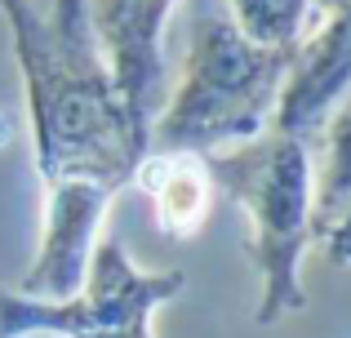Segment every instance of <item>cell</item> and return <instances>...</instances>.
<instances>
[{"mask_svg": "<svg viewBox=\"0 0 351 338\" xmlns=\"http://www.w3.org/2000/svg\"><path fill=\"white\" fill-rule=\"evenodd\" d=\"M311 5L316 0H227L232 23L267 49H293L311 23Z\"/></svg>", "mask_w": 351, "mask_h": 338, "instance_id": "30bf717a", "label": "cell"}, {"mask_svg": "<svg viewBox=\"0 0 351 338\" xmlns=\"http://www.w3.org/2000/svg\"><path fill=\"white\" fill-rule=\"evenodd\" d=\"M18 338H58V334H18Z\"/></svg>", "mask_w": 351, "mask_h": 338, "instance_id": "4fadbf2b", "label": "cell"}, {"mask_svg": "<svg viewBox=\"0 0 351 338\" xmlns=\"http://www.w3.org/2000/svg\"><path fill=\"white\" fill-rule=\"evenodd\" d=\"M134 178L143 182V191L152 196L156 223H160L165 236L191 241V236L205 227L209 191H214L205 156H196V152H147V156L138 160Z\"/></svg>", "mask_w": 351, "mask_h": 338, "instance_id": "ba28073f", "label": "cell"}, {"mask_svg": "<svg viewBox=\"0 0 351 338\" xmlns=\"http://www.w3.org/2000/svg\"><path fill=\"white\" fill-rule=\"evenodd\" d=\"M27 85L40 178H134L147 138L129 121L89 27V0H18L5 14Z\"/></svg>", "mask_w": 351, "mask_h": 338, "instance_id": "6da1fadb", "label": "cell"}, {"mask_svg": "<svg viewBox=\"0 0 351 338\" xmlns=\"http://www.w3.org/2000/svg\"><path fill=\"white\" fill-rule=\"evenodd\" d=\"M325 245H329V263H338V267H351V214L325 232Z\"/></svg>", "mask_w": 351, "mask_h": 338, "instance_id": "8fae6325", "label": "cell"}, {"mask_svg": "<svg viewBox=\"0 0 351 338\" xmlns=\"http://www.w3.org/2000/svg\"><path fill=\"white\" fill-rule=\"evenodd\" d=\"M347 94H351V0H329L325 23L293 45L271 130L307 143Z\"/></svg>", "mask_w": 351, "mask_h": 338, "instance_id": "52a82bcc", "label": "cell"}, {"mask_svg": "<svg viewBox=\"0 0 351 338\" xmlns=\"http://www.w3.org/2000/svg\"><path fill=\"white\" fill-rule=\"evenodd\" d=\"M218 191L249 214V258L258 271V325H280L307 307L302 258L311 250V156L307 143L263 130L245 143L205 152Z\"/></svg>", "mask_w": 351, "mask_h": 338, "instance_id": "3957f363", "label": "cell"}, {"mask_svg": "<svg viewBox=\"0 0 351 338\" xmlns=\"http://www.w3.org/2000/svg\"><path fill=\"white\" fill-rule=\"evenodd\" d=\"M182 271H143L129 263L120 241H98L89 276L71 298L45 303L0 289V338L58 334V338H156V307L182 294Z\"/></svg>", "mask_w": 351, "mask_h": 338, "instance_id": "277c9868", "label": "cell"}, {"mask_svg": "<svg viewBox=\"0 0 351 338\" xmlns=\"http://www.w3.org/2000/svg\"><path fill=\"white\" fill-rule=\"evenodd\" d=\"M293 49H267L223 14L196 23L178 85L147 130V152H218L271 130Z\"/></svg>", "mask_w": 351, "mask_h": 338, "instance_id": "7a4b0ae2", "label": "cell"}, {"mask_svg": "<svg viewBox=\"0 0 351 338\" xmlns=\"http://www.w3.org/2000/svg\"><path fill=\"white\" fill-rule=\"evenodd\" d=\"M18 5V0H0V14H9V9H14Z\"/></svg>", "mask_w": 351, "mask_h": 338, "instance_id": "7c38bea8", "label": "cell"}, {"mask_svg": "<svg viewBox=\"0 0 351 338\" xmlns=\"http://www.w3.org/2000/svg\"><path fill=\"white\" fill-rule=\"evenodd\" d=\"M49 200H45V236L36 263L18 276L14 294L45 298L58 303L71 298L89 276V258H94L103 218L112 209L116 191L103 178H85V173H62V178H45Z\"/></svg>", "mask_w": 351, "mask_h": 338, "instance_id": "5b68a950", "label": "cell"}, {"mask_svg": "<svg viewBox=\"0 0 351 338\" xmlns=\"http://www.w3.org/2000/svg\"><path fill=\"white\" fill-rule=\"evenodd\" d=\"M178 0H89V27H94L98 53L116 80V94L125 103L129 121L152 130V116L160 112L165 85V23Z\"/></svg>", "mask_w": 351, "mask_h": 338, "instance_id": "8992f818", "label": "cell"}, {"mask_svg": "<svg viewBox=\"0 0 351 338\" xmlns=\"http://www.w3.org/2000/svg\"><path fill=\"white\" fill-rule=\"evenodd\" d=\"M316 134H325L320 165L311 169V227L325 236L351 214V94L325 116Z\"/></svg>", "mask_w": 351, "mask_h": 338, "instance_id": "9c48e42d", "label": "cell"}, {"mask_svg": "<svg viewBox=\"0 0 351 338\" xmlns=\"http://www.w3.org/2000/svg\"><path fill=\"white\" fill-rule=\"evenodd\" d=\"M320 5H329V0H320Z\"/></svg>", "mask_w": 351, "mask_h": 338, "instance_id": "5bb4252c", "label": "cell"}]
</instances>
